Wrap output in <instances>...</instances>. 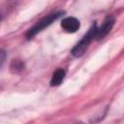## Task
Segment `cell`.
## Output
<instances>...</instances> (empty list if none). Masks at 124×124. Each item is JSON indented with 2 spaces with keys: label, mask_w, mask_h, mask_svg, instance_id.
<instances>
[{
  "label": "cell",
  "mask_w": 124,
  "mask_h": 124,
  "mask_svg": "<svg viewBox=\"0 0 124 124\" xmlns=\"http://www.w3.org/2000/svg\"><path fill=\"white\" fill-rule=\"evenodd\" d=\"M113 22H114L113 18L108 17V18L104 21V23L102 24V26H101L99 29L97 28L96 35H95V39H97V40H102L105 36H107V35L109 33V31L111 30V28H112V26H113Z\"/></svg>",
  "instance_id": "277c9868"
},
{
  "label": "cell",
  "mask_w": 124,
  "mask_h": 124,
  "mask_svg": "<svg viewBox=\"0 0 124 124\" xmlns=\"http://www.w3.org/2000/svg\"><path fill=\"white\" fill-rule=\"evenodd\" d=\"M96 31H97V25H96V23H94L89 28L87 33L82 37V39L73 47V49H72L73 56L79 57L86 51V49H87L88 46L90 45V43L93 41V39H95Z\"/></svg>",
  "instance_id": "6da1fadb"
},
{
  "label": "cell",
  "mask_w": 124,
  "mask_h": 124,
  "mask_svg": "<svg viewBox=\"0 0 124 124\" xmlns=\"http://www.w3.org/2000/svg\"><path fill=\"white\" fill-rule=\"evenodd\" d=\"M61 27L68 33H75L80 27L79 20L73 16L65 17L61 22Z\"/></svg>",
  "instance_id": "3957f363"
},
{
  "label": "cell",
  "mask_w": 124,
  "mask_h": 124,
  "mask_svg": "<svg viewBox=\"0 0 124 124\" xmlns=\"http://www.w3.org/2000/svg\"><path fill=\"white\" fill-rule=\"evenodd\" d=\"M65 71L63 69H57L53 75H52V78L50 79V85L51 86H58L64 79L65 78Z\"/></svg>",
  "instance_id": "5b68a950"
},
{
  "label": "cell",
  "mask_w": 124,
  "mask_h": 124,
  "mask_svg": "<svg viewBox=\"0 0 124 124\" xmlns=\"http://www.w3.org/2000/svg\"><path fill=\"white\" fill-rule=\"evenodd\" d=\"M5 58H6V53H5V51L2 50V49H0V67L4 64Z\"/></svg>",
  "instance_id": "8992f818"
},
{
  "label": "cell",
  "mask_w": 124,
  "mask_h": 124,
  "mask_svg": "<svg viewBox=\"0 0 124 124\" xmlns=\"http://www.w3.org/2000/svg\"><path fill=\"white\" fill-rule=\"evenodd\" d=\"M61 15H63V12H57V13H54V14H51V15H48V16L43 17L41 20H39L38 22H36V24L32 28H30L28 30V32L26 34L27 39H31L34 36H36L43 29H45L46 27L49 26L53 21H55Z\"/></svg>",
  "instance_id": "7a4b0ae2"
}]
</instances>
